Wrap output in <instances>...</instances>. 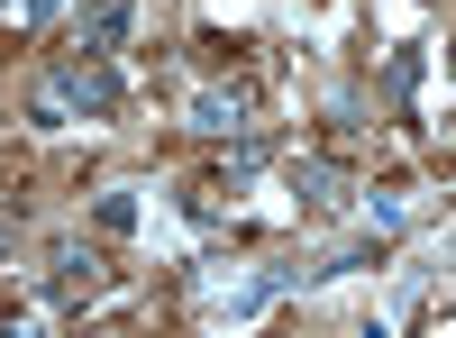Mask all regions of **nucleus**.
Here are the masks:
<instances>
[{
    "label": "nucleus",
    "mask_w": 456,
    "mask_h": 338,
    "mask_svg": "<svg viewBox=\"0 0 456 338\" xmlns=\"http://www.w3.org/2000/svg\"><path fill=\"white\" fill-rule=\"evenodd\" d=\"M64 110H83V120H110V110H119V73H110V55H64L46 73L37 120H64Z\"/></svg>",
    "instance_id": "nucleus-1"
},
{
    "label": "nucleus",
    "mask_w": 456,
    "mask_h": 338,
    "mask_svg": "<svg viewBox=\"0 0 456 338\" xmlns=\"http://www.w3.org/2000/svg\"><path fill=\"white\" fill-rule=\"evenodd\" d=\"M119 37H128V0H92L83 10V55H110Z\"/></svg>",
    "instance_id": "nucleus-2"
},
{
    "label": "nucleus",
    "mask_w": 456,
    "mask_h": 338,
    "mask_svg": "<svg viewBox=\"0 0 456 338\" xmlns=\"http://www.w3.org/2000/svg\"><path fill=\"white\" fill-rule=\"evenodd\" d=\"M92 284H101V266H92V247H64V256H55V302H83Z\"/></svg>",
    "instance_id": "nucleus-3"
},
{
    "label": "nucleus",
    "mask_w": 456,
    "mask_h": 338,
    "mask_svg": "<svg viewBox=\"0 0 456 338\" xmlns=\"http://www.w3.org/2000/svg\"><path fill=\"white\" fill-rule=\"evenodd\" d=\"M338 183H347V165H329V156L292 165V193H301V202H338Z\"/></svg>",
    "instance_id": "nucleus-4"
},
{
    "label": "nucleus",
    "mask_w": 456,
    "mask_h": 338,
    "mask_svg": "<svg viewBox=\"0 0 456 338\" xmlns=\"http://www.w3.org/2000/svg\"><path fill=\"white\" fill-rule=\"evenodd\" d=\"M192 128H247V92H201Z\"/></svg>",
    "instance_id": "nucleus-5"
},
{
    "label": "nucleus",
    "mask_w": 456,
    "mask_h": 338,
    "mask_svg": "<svg viewBox=\"0 0 456 338\" xmlns=\"http://www.w3.org/2000/svg\"><path fill=\"white\" fill-rule=\"evenodd\" d=\"M10 238H19V210H0V256H10Z\"/></svg>",
    "instance_id": "nucleus-6"
},
{
    "label": "nucleus",
    "mask_w": 456,
    "mask_h": 338,
    "mask_svg": "<svg viewBox=\"0 0 456 338\" xmlns=\"http://www.w3.org/2000/svg\"><path fill=\"white\" fill-rule=\"evenodd\" d=\"M55 10H64V0H28V19H37V28H46V19H55Z\"/></svg>",
    "instance_id": "nucleus-7"
}]
</instances>
